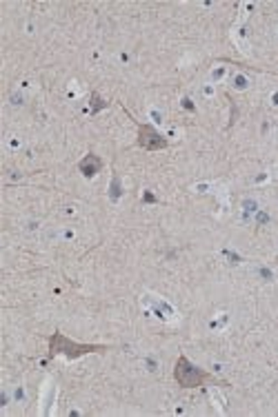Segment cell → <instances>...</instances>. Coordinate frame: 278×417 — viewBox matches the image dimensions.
Returning <instances> with one entry per match:
<instances>
[{
    "label": "cell",
    "mask_w": 278,
    "mask_h": 417,
    "mask_svg": "<svg viewBox=\"0 0 278 417\" xmlns=\"http://www.w3.org/2000/svg\"><path fill=\"white\" fill-rule=\"evenodd\" d=\"M49 346H51V353H62V355H67V357H78V355H85V353H94V350H105V346L69 342V339L65 337L62 333H54L49 337Z\"/></svg>",
    "instance_id": "6da1fadb"
},
{
    "label": "cell",
    "mask_w": 278,
    "mask_h": 417,
    "mask_svg": "<svg viewBox=\"0 0 278 417\" xmlns=\"http://www.w3.org/2000/svg\"><path fill=\"white\" fill-rule=\"evenodd\" d=\"M138 145H141L143 149L154 151V149L167 147V140L156 134V131L150 125H141V127H138Z\"/></svg>",
    "instance_id": "3957f363"
},
{
    "label": "cell",
    "mask_w": 278,
    "mask_h": 417,
    "mask_svg": "<svg viewBox=\"0 0 278 417\" xmlns=\"http://www.w3.org/2000/svg\"><path fill=\"white\" fill-rule=\"evenodd\" d=\"M174 375H176V382H178L181 386H185V388L200 386L205 380H209V375H207V373H202L200 368L192 366L187 357H181L178 362H176V371H174Z\"/></svg>",
    "instance_id": "7a4b0ae2"
},
{
    "label": "cell",
    "mask_w": 278,
    "mask_h": 417,
    "mask_svg": "<svg viewBox=\"0 0 278 417\" xmlns=\"http://www.w3.org/2000/svg\"><path fill=\"white\" fill-rule=\"evenodd\" d=\"M98 169H100V160L96 156H89V158H85L80 163V171L85 174V176H94Z\"/></svg>",
    "instance_id": "277c9868"
}]
</instances>
